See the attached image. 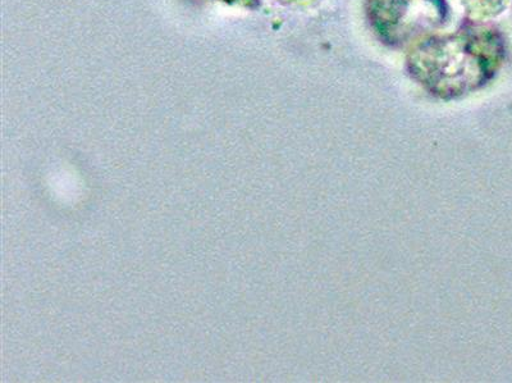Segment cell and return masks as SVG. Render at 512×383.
<instances>
[{
	"label": "cell",
	"mask_w": 512,
	"mask_h": 383,
	"mask_svg": "<svg viewBox=\"0 0 512 383\" xmlns=\"http://www.w3.org/2000/svg\"><path fill=\"white\" fill-rule=\"evenodd\" d=\"M500 56V41L492 30L466 24L454 33L434 34L416 43L406 57V70L433 97L459 99L491 79Z\"/></svg>",
	"instance_id": "cell-1"
},
{
	"label": "cell",
	"mask_w": 512,
	"mask_h": 383,
	"mask_svg": "<svg viewBox=\"0 0 512 383\" xmlns=\"http://www.w3.org/2000/svg\"><path fill=\"white\" fill-rule=\"evenodd\" d=\"M370 29L382 43L411 48L447 24L446 0H367Z\"/></svg>",
	"instance_id": "cell-2"
},
{
	"label": "cell",
	"mask_w": 512,
	"mask_h": 383,
	"mask_svg": "<svg viewBox=\"0 0 512 383\" xmlns=\"http://www.w3.org/2000/svg\"><path fill=\"white\" fill-rule=\"evenodd\" d=\"M466 16L474 21L486 20L501 11L505 0H460Z\"/></svg>",
	"instance_id": "cell-3"
},
{
	"label": "cell",
	"mask_w": 512,
	"mask_h": 383,
	"mask_svg": "<svg viewBox=\"0 0 512 383\" xmlns=\"http://www.w3.org/2000/svg\"><path fill=\"white\" fill-rule=\"evenodd\" d=\"M288 2H308V0H288Z\"/></svg>",
	"instance_id": "cell-4"
}]
</instances>
